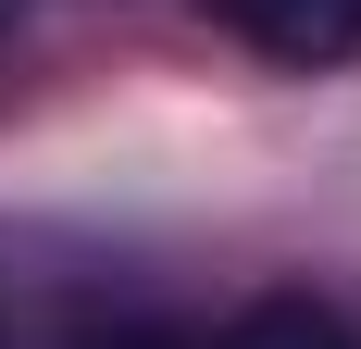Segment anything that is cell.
<instances>
[{
  "label": "cell",
  "mask_w": 361,
  "mask_h": 349,
  "mask_svg": "<svg viewBox=\"0 0 361 349\" xmlns=\"http://www.w3.org/2000/svg\"><path fill=\"white\" fill-rule=\"evenodd\" d=\"M13 13H25V0H0V25H13Z\"/></svg>",
  "instance_id": "obj_4"
},
{
  "label": "cell",
  "mask_w": 361,
  "mask_h": 349,
  "mask_svg": "<svg viewBox=\"0 0 361 349\" xmlns=\"http://www.w3.org/2000/svg\"><path fill=\"white\" fill-rule=\"evenodd\" d=\"M212 349H361L349 324L324 312V300H299V287H274V300H250L237 324H212Z\"/></svg>",
  "instance_id": "obj_2"
},
{
  "label": "cell",
  "mask_w": 361,
  "mask_h": 349,
  "mask_svg": "<svg viewBox=\"0 0 361 349\" xmlns=\"http://www.w3.org/2000/svg\"><path fill=\"white\" fill-rule=\"evenodd\" d=\"M224 37H250L262 63H349L361 50V0H200Z\"/></svg>",
  "instance_id": "obj_1"
},
{
  "label": "cell",
  "mask_w": 361,
  "mask_h": 349,
  "mask_svg": "<svg viewBox=\"0 0 361 349\" xmlns=\"http://www.w3.org/2000/svg\"><path fill=\"white\" fill-rule=\"evenodd\" d=\"M75 349H212V324H162V312H125V324H87Z\"/></svg>",
  "instance_id": "obj_3"
}]
</instances>
